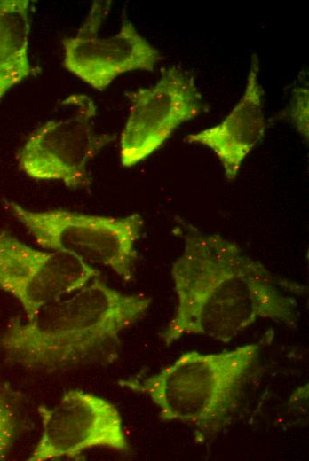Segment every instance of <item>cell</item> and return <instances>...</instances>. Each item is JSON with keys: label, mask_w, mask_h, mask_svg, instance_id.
<instances>
[{"label": "cell", "mask_w": 309, "mask_h": 461, "mask_svg": "<svg viewBox=\"0 0 309 461\" xmlns=\"http://www.w3.org/2000/svg\"><path fill=\"white\" fill-rule=\"evenodd\" d=\"M110 6L111 1H93L76 34L62 39L63 66L99 91L124 73L152 71L162 59L159 51L138 32L125 12L117 34L99 35Z\"/></svg>", "instance_id": "ba28073f"}, {"label": "cell", "mask_w": 309, "mask_h": 461, "mask_svg": "<svg viewBox=\"0 0 309 461\" xmlns=\"http://www.w3.org/2000/svg\"><path fill=\"white\" fill-rule=\"evenodd\" d=\"M63 103L71 108L70 113L47 121L29 136L18 154L19 168L36 180L88 188L90 162L115 136L96 131L97 107L89 96L72 94Z\"/></svg>", "instance_id": "5b68a950"}, {"label": "cell", "mask_w": 309, "mask_h": 461, "mask_svg": "<svg viewBox=\"0 0 309 461\" xmlns=\"http://www.w3.org/2000/svg\"><path fill=\"white\" fill-rule=\"evenodd\" d=\"M258 74L259 61L254 53L243 95L234 109L220 124L189 134L184 139L210 148L222 164L228 181L236 178L243 160L265 133L264 90Z\"/></svg>", "instance_id": "30bf717a"}, {"label": "cell", "mask_w": 309, "mask_h": 461, "mask_svg": "<svg viewBox=\"0 0 309 461\" xmlns=\"http://www.w3.org/2000/svg\"><path fill=\"white\" fill-rule=\"evenodd\" d=\"M129 115L120 137V161L131 168L143 161L168 140L183 122L207 108L194 76L179 66L162 71L158 82L127 93Z\"/></svg>", "instance_id": "52a82bcc"}, {"label": "cell", "mask_w": 309, "mask_h": 461, "mask_svg": "<svg viewBox=\"0 0 309 461\" xmlns=\"http://www.w3.org/2000/svg\"><path fill=\"white\" fill-rule=\"evenodd\" d=\"M297 132L308 139V90L298 87L294 91L290 105L285 114Z\"/></svg>", "instance_id": "4fadbf2b"}, {"label": "cell", "mask_w": 309, "mask_h": 461, "mask_svg": "<svg viewBox=\"0 0 309 461\" xmlns=\"http://www.w3.org/2000/svg\"><path fill=\"white\" fill-rule=\"evenodd\" d=\"M7 206L40 247L108 268L125 282L133 278L138 259L136 244L144 226L141 215L109 216L64 209L33 211L14 201H7Z\"/></svg>", "instance_id": "277c9868"}, {"label": "cell", "mask_w": 309, "mask_h": 461, "mask_svg": "<svg viewBox=\"0 0 309 461\" xmlns=\"http://www.w3.org/2000/svg\"><path fill=\"white\" fill-rule=\"evenodd\" d=\"M151 303L96 277L29 319H12L0 347L10 363L28 370L73 368L115 350L121 333L144 317Z\"/></svg>", "instance_id": "7a4b0ae2"}, {"label": "cell", "mask_w": 309, "mask_h": 461, "mask_svg": "<svg viewBox=\"0 0 309 461\" xmlns=\"http://www.w3.org/2000/svg\"><path fill=\"white\" fill-rule=\"evenodd\" d=\"M260 352V343L218 353L186 352L153 375L118 383L147 395L162 421L186 425L195 441L203 443L230 423Z\"/></svg>", "instance_id": "3957f363"}, {"label": "cell", "mask_w": 309, "mask_h": 461, "mask_svg": "<svg viewBox=\"0 0 309 461\" xmlns=\"http://www.w3.org/2000/svg\"><path fill=\"white\" fill-rule=\"evenodd\" d=\"M37 410L41 434L28 461L77 459L92 448L129 451L121 414L101 396L73 389L53 405H39Z\"/></svg>", "instance_id": "8992f818"}, {"label": "cell", "mask_w": 309, "mask_h": 461, "mask_svg": "<svg viewBox=\"0 0 309 461\" xmlns=\"http://www.w3.org/2000/svg\"><path fill=\"white\" fill-rule=\"evenodd\" d=\"M99 276L96 268L70 254L36 249L0 231V289L20 302L26 319Z\"/></svg>", "instance_id": "9c48e42d"}, {"label": "cell", "mask_w": 309, "mask_h": 461, "mask_svg": "<svg viewBox=\"0 0 309 461\" xmlns=\"http://www.w3.org/2000/svg\"><path fill=\"white\" fill-rule=\"evenodd\" d=\"M28 0H0V101L32 74Z\"/></svg>", "instance_id": "8fae6325"}, {"label": "cell", "mask_w": 309, "mask_h": 461, "mask_svg": "<svg viewBox=\"0 0 309 461\" xmlns=\"http://www.w3.org/2000/svg\"><path fill=\"white\" fill-rule=\"evenodd\" d=\"M184 248L171 268L174 315L160 333L166 345L188 335L228 342L260 319L295 328V295L305 287L273 274L218 234L181 221Z\"/></svg>", "instance_id": "6da1fadb"}, {"label": "cell", "mask_w": 309, "mask_h": 461, "mask_svg": "<svg viewBox=\"0 0 309 461\" xmlns=\"http://www.w3.org/2000/svg\"><path fill=\"white\" fill-rule=\"evenodd\" d=\"M17 429L18 415L13 401L9 393L0 387V461L11 450Z\"/></svg>", "instance_id": "7c38bea8"}]
</instances>
